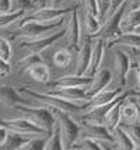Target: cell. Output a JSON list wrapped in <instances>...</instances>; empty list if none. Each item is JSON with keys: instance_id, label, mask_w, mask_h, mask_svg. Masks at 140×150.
I'll list each match as a JSON object with an SVG mask.
<instances>
[{"instance_id": "6da1fadb", "label": "cell", "mask_w": 140, "mask_h": 150, "mask_svg": "<svg viewBox=\"0 0 140 150\" xmlns=\"http://www.w3.org/2000/svg\"><path fill=\"white\" fill-rule=\"evenodd\" d=\"M67 18L66 16L62 17L58 21L53 23H39V21H27V23H23L17 27V30L14 31V34L10 35L11 39L15 38H41V37H45L49 34L55 33L56 30H59L60 27L66 25Z\"/></svg>"}, {"instance_id": "7a4b0ae2", "label": "cell", "mask_w": 140, "mask_h": 150, "mask_svg": "<svg viewBox=\"0 0 140 150\" xmlns=\"http://www.w3.org/2000/svg\"><path fill=\"white\" fill-rule=\"evenodd\" d=\"M52 111L56 118V126L59 128L60 136H62L63 150L72 149V146L80 137V125L74 118L70 117L69 112L60 111L56 108H52Z\"/></svg>"}, {"instance_id": "3957f363", "label": "cell", "mask_w": 140, "mask_h": 150, "mask_svg": "<svg viewBox=\"0 0 140 150\" xmlns=\"http://www.w3.org/2000/svg\"><path fill=\"white\" fill-rule=\"evenodd\" d=\"M18 91L25 94L31 100H37L38 103H41L42 105H46L49 108H56V110H60V111L65 112H77V111H84V107L86 104H77V103H72V101H66L63 98L56 97V96H52V94H48V93H38L34 91L28 87H20Z\"/></svg>"}, {"instance_id": "277c9868", "label": "cell", "mask_w": 140, "mask_h": 150, "mask_svg": "<svg viewBox=\"0 0 140 150\" xmlns=\"http://www.w3.org/2000/svg\"><path fill=\"white\" fill-rule=\"evenodd\" d=\"M21 112L23 117L30 119L34 125L39 126L41 129L46 132H51L53 129L56 124V118L52 111V108H49L46 105L44 107H30L28 104H21L15 107Z\"/></svg>"}, {"instance_id": "5b68a950", "label": "cell", "mask_w": 140, "mask_h": 150, "mask_svg": "<svg viewBox=\"0 0 140 150\" xmlns=\"http://www.w3.org/2000/svg\"><path fill=\"white\" fill-rule=\"evenodd\" d=\"M125 11H126V1L115 13L108 16L107 18L101 23V28L98 30V33L94 35V38L104 39L105 44H108L109 41H112L113 38H116L122 33V30H120V21H122V17H123Z\"/></svg>"}, {"instance_id": "8992f818", "label": "cell", "mask_w": 140, "mask_h": 150, "mask_svg": "<svg viewBox=\"0 0 140 150\" xmlns=\"http://www.w3.org/2000/svg\"><path fill=\"white\" fill-rule=\"evenodd\" d=\"M66 35V25L60 27L59 30H56L55 33L45 35V37H41V38H27L24 41L20 42V48L21 49H25L28 52L32 53H42L44 51H46L48 48L56 44L59 39H62Z\"/></svg>"}, {"instance_id": "52a82bcc", "label": "cell", "mask_w": 140, "mask_h": 150, "mask_svg": "<svg viewBox=\"0 0 140 150\" xmlns=\"http://www.w3.org/2000/svg\"><path fill=\"white\" fill-rule=\"evenodd\" d=\"M74 7H67V8H55V7H41V8H35L32 13H27L25 17L23 20H20V24L23 23H27V21H39V23H53V21H58L62 17L65 16H69V14L73 11ZM18 24V25H20Z\"/></svg>"}, {"instance_id": "ba28073f", "label": "cell", "mask_w": 140, "mask_h": 150, "mask_svg": "<svg viewBox=\"0 0 140 150\" xmlns=\"http://www.w3.org/2000/svg\"><path fill=\"white\" fill-rule=\"evenodd\" d=\"M81 21L79 18V7L74 6L73 11L69 14V18L66 23V44L69 49H74L79 51L81 45Z\"/></svg>"}, {"instance_id": "9c48e42d", "label": "cell", "mask_w": 140, "mask_h": 150, "mask_svg": "<svg viewBox=\"0 0 140 150\" xmlns=\"http://www.w3.org/2000/svg\"><path fill=\"white\" fill-rule=\"evenodd\" d=\"M0 125L7 128L8 131H14L17 133L25 135V136H39V135H48L49 133V132L41 129L39 126L34 125L25 117L13 118V119H0Z\"/></svg>"}, {"instance_id": "30bf717a", "label": "cell", "mask_w": 140, "mask_h": 150, "mask_svg": "<svg viewBox=\"0 0 140 150\" xmlns=\"http://www.w3.org/2000/svg\"><path fill=\"white\" fill-rule=\"evenodd\" d=\"M132 69V59L129 53L123 49L115 51V73L119 87H125L127 83V76Z\"/></svg>"}, {"instance_id": "8fae6325", "label": "cell", "mask_w": 140, "mask_h": 150, "mask_svg": "<svg viewBox=\"0 0 140 150\" xmlns=\"http://www.w3.org/2000/svg\"><path fill=\"white\" fill-rule=\"evenodd\" d=\"M93 42L94 37L84 35L81 37L80 49L77 51V60H76V73L77 74H86L88 70V66L91 62V53H93Z\"/></svg>"}, {"instance_id": "7c38bea8", "label": "cell", "mask_w": 140, "mask_h": 150, "mask_svg": "<svg viewBox=\"0 0 140 150\" xmlns=\"http://www.w3.org/2000/svg\"><path fill=\"white\" fill-rule=\"evenodd\" d=\"M94 76H88V74H67V76H62L58 80L49 81L48 84L52 88H62V87H69V88H74V87H88L93 83Z\"/></svg>"}, {"instance_id": "4fadbf2b", "label": "cell", "mask_w": 140, "mask_h": 150, "mask_svg": "<svg viewBox=\"0 0 140 150\" xmlns=\"http://www.w3.org/2000/svg\"><path fill=\"white\" fill-rule=\"evenodd\" d=\"M48 94H52L56 97H60L66 101H72V103H84L87 104L90 101V97L87 94L86 87H74V88H69V87H62V88H51Z\"/></svg>"}, {"instance_id": "5bb4252c", "label": "cell", "mask_w": 140, "mask_h": 150, "mask_svg": "<svg viewBox=\"0 0 140 150\" xmlns=\"http://www.w3.org/2000/svg\"><path fill=\"white\" fill-rule=\"evenodd\" d=\"M123 93V87H115V88H104L98 91L97 94H94L93 97L90 98V101L86 104L84 107V111H88L91 108H95V107H100V105H105V104H109L111 101H113L116 97H119L120 94Z\"/></svg>"}, {"instance_id": "9a60e30c", "label": "cell", "mask_w": 140, "mask_h": 150, "mask_svg": "<svg viewBox=\"0 0 140 150\" xmlns=\"http://www.w3.org/2000/svg\"><path fill=\"white\" fill-rule=\"evenodd\" d=\"M111 83H112V73H111V70L107 69V67H101L100 70L94 74L93 83L88 87H86L88 97L91 98L94 94H97L98 91L107 88Z\"/></svg>"}, {"instance_id": "2e32d148", "label": "cell", "mask_w": 140, "mask_h": 150, "mask_svg": "<svg viewBox=\"0 0 140 150\" xmlns=\"http://www.w3.org/2000/svg\"><path fill=\"white\" fill-rule=\"evenodd\" d=\"M105 41L101 38H94L93 42V53H91V62L88 66V70L86 74L94 76L95 73L101 69L102 60H104V53H105Z\"/></svg>"}, {"instance_id": "e0dca14e", "label": "cell", "mask_w": 140, "mask_h": 150, "mask_svg": "<svg viewBox=\"0 0 140 150\" xmlns=\"http://www.w3.org/2000/svg\"><path fill=\"white\" fill-rule=\"evenodd\" d=\"M20 91H17L11 86H0V104L6 105V107H17L21 104H28V101L25 98H23L18 94Z\"/></svg>"}, {"instance_id": "ac0fdd59", "label": "cell", "mask_w": 140, "mask_h": 150, "mask_svg": "<svg viewBox=\"0 0 140 150\" xmlns=\"http://www.w3.org/2000/svg\"><path fill=\"white\" fill-rule=\"evenodd\" d=\"M107 48H140V34L137 33H120L116 38H113L112 41H109L108 44H105Z\"/></svg>"}, {"instance_id": "d6986e66", "label": "cell", "mask_w": 140, "mask_h": 150, "mask_svg": "<svg viewBox=\"0 0 140 150\" xmlns=\"http://www.w3.org/2000/svg\"><path fill=\"white\" fill-rule=\"evenodd\" d=\"M140 25V7L125 11L122 21H120V30L122 33H133L134 30Z\"/></svg>"}, {"instance_id": "ffe728a7", "label": "cell", "mask_w": 140, "mask_h": 150, "mask_svg": "<svg viewBox=\"0 0 140 150\" xmlns=\"http://www.w3.org/2000/svg\"><path fill=\"white\" fill-rule=\"evenodd\" d=\"M120 114H122V122H137V103L134 101L133 97L127 96V98L122 103L120 107Z\"/></svg>"}, {"instance_id": "44dd1931", "label": "cell", "mask_w": 140, "mask_h": 150, "mask_svg": "<svg viewBox=\"0 0 140 150\" xmlns=\"http://www.w3.org/2000/svg\"><path fill=\"white\" fill-rule=\"evenodd\" d=\"M30 137L31 136H25V135L17 133L14 131H8L6 140H4V143L1 144L0 150H21L23 144L25 143Z\"/></svg>"}, {"instance_id": "7402d4cb", "label": "cell", "mask_w": 140, "mask_h": 150, "mask_svg": "<svg viewBox=\"0 0 140 150\" xmlns=\"http://www.w3.org/2000/svg\"><path fill=\"white\" fill-rule=\"evenodd\" d=\"M127 97L122 98L120 101H118L116 104L113 105L112 108L109 110V112L107 114V117H105V121H104V125L107 126L109 132L112 133V131L115 128H118L122 122V114H120V107H122V103L126 100Z\"/></svg>"}, {"instance_id": "603a6c76", "label": "cell", "mask_w": 140, "mask_h": 150, "mask_svg": "<svg viewBox=\"0 0 140 150\" xmlns=\"http://www.w3.org/2000/svg\"><path fill=\"white\" fill-rule=\"evenodd\" d=\"M27 73L35 81H39V83H49L51 81V72H49V67L44 63V60L28 67Z\"/></svg>"}, {"instance_id": "cb8c5ba5", "label": "cell", "mask_w": 140, "mask_h": 150, "mask_svg": "<svg viewBox=\"0 0 140 150\" xmlns=\"http://www.w3.org/2000/svg\"><path fill=\"white\" fill-rule=\"evenodd\" d=\"M112 136H113V142H115L116 149H119V150H134L136 149V146L132 142V139L127 136V133L120 126L113 129Z\"/></svg>"}, {"instance_id": "d4e9b609", "label": "cell", "mask_w": 140, "mask_h": 150, "mask_svg": "<svg viewBox=\"0 0 140 150\" xmlns=\"http://www.w3.org/2000/svg\"><path fill=\"white\" fill-rule=\"evenodd\" d=\"M84 24H83V28H81V33L84 35H90V37H94L95 34L98 33V30L101 28V21L98 17H95L93 14L87 13L84 14Z\"/></svg>"}, {"instance_id": "484cf974", "label": "cell", "mask_w": 140, "mask_h": 150, "mask_svg": "<svg viewBox=\"0 0 140 150\" xmlns=\"http://www.w3.org/2000/svg\"><path fill=\"white\" fill-rule=\"evenodd\" d=\"M72 149L79 150H104L102 142L95 140L91 137H79V140L72 146Z\"/></svg>"}, {"instance_id": "4316f807", "label": "cell", "mask_w": 140, "mask_h": 150, "mask_svg": "<svg viewBox=\"0 0 140 150\" xmlns=\"http://www.w3.org/2000/svg\"><path fill=\"white\" fill-rule=\"evenodd\" d=\"M72 51L69 48H62L53 53V63L60 69H66L67 66L72 63Z\"/></svg>"}, {"instance_id": "83f0119b", "label": "cell", "mask_w": 140, "mask_h": 150, "mask_svg": "<svg viewBox=\"0 0 140 150\" xmlns=\"http://www.w3.org/2000/svg\"><path fill=\"white\" fill-rule=\"evenodd\" d=\"M120 128L127 133V136L132 139V142L134 143V146L137 147L140 146V124L139 122H120Z\"/></svg>"}, {"instance_id": "f1b7e54d", "label": "cell", "mask_w": 140, "mask_h": 150, "mask_svg": "<svg viewBox=\"0 0 140 150\" xmlns=\"http://www.w3.org/2000/svg\"><path fill=\"white\" fill-rule=\"evenodd\" d=\"M27 11H10V13H0V28L14 24L15 21H20L25 17Z\"/></svg>"}, {"instance_id": "f546056e", "label": "cell", "mask_w": 140, "mask_h": 150, "mask_svg": "<svg viewBox=\"0 0 140 150\" xmlns=\"http://www.w3.org/2000/svg\"><path fill=\"white\" fill-rule=\"evenodd\" d=\"M46 150H63V143H62V136H60L59 128L55 124L53 129L51 131V135L48 137L46 146H45Z\"/></svg>"}, {"instance_id": "4dcf8cb0", "label": "cell", "mask_w": 140, "mask_h": 150, "mask_svg": "<svg viewBox=\"0 0 140 150\" xmlns=\"http://www.w3.org/2000/svg\"><path fill=\"white\" fill-rule=\"evenodd\" d=\"M46 142H48V137H45V135L31 136L25 143L23 144L21 150H42V149H45Z\"/></svg>"}, {"instance_id": "1f68e13d", "label": "cell", "mask_w": 140, "mask_h": 150, "mask_svg": "<svg viewBox=\"0 0 140 150\" xmlns=\"http://www.w3.org/2000/svg\"><path fill=\"white\" fill-rule=\"evenodd\" d=\"M38 62H42L41 53L28 52L27 56H24L21 60H18V70H20V72H27L28 67H31L32 65L38 63Z\"/></svg>"}, {"instance_id": "d6a6232c", "label": "cell", "mask_w": 140, "mask_h": 150, "mask_svg": "<svg viewBox=\"0 0 140 150\" xmlns=\"http://www.w3.org/2000/svg\"><path fill=\"white\" fill-rule=\"evenodd\" d=\"M13 10L11 11H28L34 6V0H11Z\"/></svg>"}, {"instance_id": "836d02e7", "label": "cell", "mask_w": 140, "mask_h": 150, "mask_svg": "<svg viewBox=\"0 0 140 150\" xmlns=\"http://www.w3.org/2000/svg\"><path fill=\"white\" fill-rule=\"evenodd\" d=\"M98 7H100V16H98V18L102 23L109 16V11H111V0H98Z\"/></svg>"}, {"instance_id": "e575fe53", "label": "cell", "mask_w": 140, "mask_h": 150, "mask_svg": "<svg viewBox=\"0 0 140 150\" xmlns=\"http://www.w3.org/2000/svg\"><path fill=\"white\" fill-rule=\"evenodd\" d=\"M0 58L6 60H10L11 58V46L6 38H1V37H0Z\"/></svg>"}, {"instance_id": "d590c367", "label": "cell", "mask_w": 140, "mask_h": 150, "mask_svg": "<svg viewBox=\"0 0 140 150\" xmlns=\"http://www.w3.org/2000/svg\"><path fill=\"white\" fill-rule=\"evenodd\" d=\"M84 10L87 13L93 14L95 17L100 16V7H98V0H84Z\"/></svg>"}, {"instance_id": "8d00e7d4", "label": "cell", "mask_w": 140, "mask_h": 150, "mask_svg": "<svg viewBox=\"0 0 140 150\" xmlns=\"http://www.w3.org/2000/svg\"><path fill=\"white\" fill-rule=\"evenodd\" d=\"M122 49L129 53V56L132 59V63L140 65V48H127V46H123Z\"/></svg>"}, {"instance_id": "74e56055", "label": "cell", "mask_w": 140, "mask_h": 150, "mask_svg": "<svg viewBox=\"0 0 140 150\" xmlns=\"http://www.w3.org/2000/svg\"><path fill=\"white\" fill-rule=\"evenodd\" d=\"M11 73V65L8 63V60L0 58V77L8 76Z\"/></svg>"}, {"instance_id": "f35d334b", "label": "cell", "mask_w": 140, "mask_h": 150, "mask_svg": "<svg viewBox=\"0 0 140 150\" xmlns=\"http://www.w3.org/2000/svg\"><path fill=\"white\" fill-rule=\"evenodd\" d=\"M134 74V87L132 90H140V65L137 63H132V69H130Z\"/></svg>"}, {"instance_id": "ab89813d", "label": "cell", "mask_w": 140, "mask_h": 150, "mask_svg": "<svg viewBox=\"0 0 140 150\" xmlns=\"http://www.w3.org/2000/svg\"><path fill=\"white\" fill-rule=\"evenodd\" d=\"M13 10L11 0H0V13H10Z\"/></svg>"}, {"instance_id": "60d3db41", "label": "cell", "mask_w": 140, "mask_h": 150, "mask_svg": "<svg viewBox=\"0 0 140 150\" xmlns=\"http://www.w3.org/2000/svg\"><path fill=\"white\" fill-rule=\"evenodd\" d=\"M125 1H126V0H111V11H109V16L112 13H115Z\"/></svg>"}, {"instance_id": "b9f144b4", "label": "cell", "mask_w": 140, "mask_h": 150, "mask_svg": "<svg viewBox=\"0 0 140 150\" xmlns=\"http://www.w3.org/2000/svg\"><path fill=\"white\" fill-rule=\"evenodd\" d=\"M140 7V0H126V8L127 10H133Z\"/></svg>"}, {"instance_id": "7bdbcfd3", "label": "cell", "mask_w": 140, "mask_h": 150, "mask_svg": "<svg viewBox=\"0 0 140 150\" xmlns=\"http://www.w3.org/2000/svg\"><path fill=\"white\" fill-rule=\"evenodd\" d=\"M44 1H45V6L59 8V7H62V1L63 0H44Z\"/></svg>"}, {"instance_id": "ee69618b", "label": "cell", "mask_w": 140, "mask_h": 150, "mask_svg": "<svg viewBox=\"0 0 140 150\" xmlns=\"http://www.w3.org/2000/svg\"><path fill=\"white\" fill-rule=\"evenodd\" d=\"M7 132H8V129H7V128H4V126H1V125H0V147H1V144L4 143V140H6Z\"/></svg>"}, {"instance_id": "f6af8a7d", "label": "cell", "mask_w": 140, "mask_h": 150, "mask_svg": "<svg viewBox=\"0 0 140 150\" xmlns=\"http://www.w3.org/2000/svg\"><path fill=\"white\" fill-rule=\"evenodd\" d=\"M129 94H130V96H133V97L140 98V90H130Z\"/></svg>"}, {"instance_id": "bcb514c9", "label": "cell", "mask_w": 140, "mask_h": 150, "mask_svg": "<svg viewBox=\"0 0 140 150\" xmlns=\"http://www.w3.org/2000/svg\"><path fill=\"white\" fill-rule=\"evenodd\" d=\"M130 97H132V96H130ZM134 101H136V100H134ZM136 103H137V101H136ZM137 122L140 124V104L139 103H137Z\"/></svg>"}, {"instance_id": "7dc6e473", "label": "cell", "mask_w": 140, "mask_h": 150, "mask_svg": "<svg viewBox=\"0 0 140 150\" xmlns=\"http://www.w3.org/2000/svg\"><path fill=\"white\" fill-rule=\"evenodd\" d=\"M134 33H137V34H140V25L137 27V28H136V30H134Z\"/></svg>"}, {"instance_id": "c3c4849f", "label": "cell", "mask_w": 140, "mask_h": 150, "mask_svg": "<svg viewBox=\"0 0 140 150\" xmlns=\"http://www.w3.org/2000/svg\"><path fill=\"white\" fill-rule=\"evenodd\" d=\"M129 96H130V94H129ZM132 97H133V96H132ZM133 98L136 100V101H137V103H139V104H140V98H137V97H133Z\"/></svg>"}, {"instance_id": "681fc988", "label": "cell", "mask_w": 140, "mask_h": 150, "mask_svg": "<svg viewBox=\"0 0 140 150\" xmlns=\"http://www.w3.org/2000/svg\"><path fill=\"white\" fill-rule=\"evenodd\" d=\"M77 1H79V3H81V4L84 3V0H77Z\"/></svg>"}]
</instances>
